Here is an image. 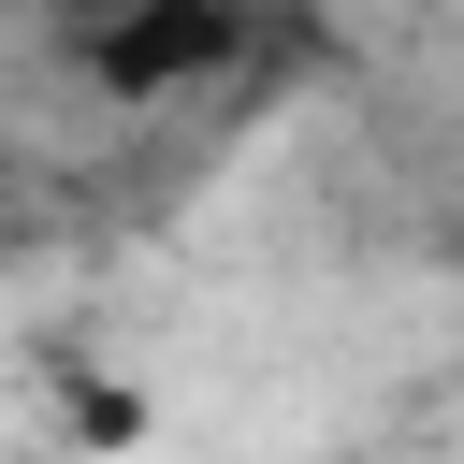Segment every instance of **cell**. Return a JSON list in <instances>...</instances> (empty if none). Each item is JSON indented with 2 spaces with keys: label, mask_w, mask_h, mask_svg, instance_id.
Here are the masks:
<instances>
[{
  "label": "cell",
  "mask_w": 464,
  "mask_h": 464,
  "mask_svg": "<svg viewBox=\"0 0 464 464\" xmlns=\"http://www.w3.org/2000/svg\"><path fill=\"white\" fill-rule=\"evenodd\" d=\"M116 14H130V0H44V29H58V44H102Z\"/></svg>",
  "instance_id": "obj_2"
},
{
  "label": "cell",
  "mask_w": 464,
  "mask_h": 464,
  "mask_svg": "<svg viewBox=\"0 0 464 464\" xmlns=\"http://www.w3.org/2000/svg\"><path fill=\"white\" fill-rule=\"evenodd\" d=\"M246 44H261L246 0H130V14H116L102 44H72V58H87L102 102H188V87H232Z\"/></svg>",
  "instance_id": "obj_1"
}]
</instances>
